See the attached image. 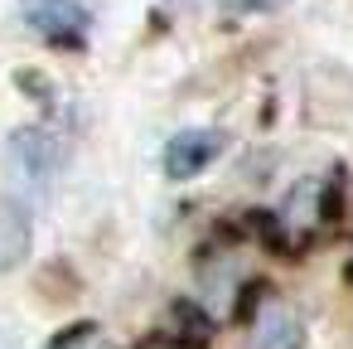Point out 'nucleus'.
<instances>
[{
    "label": "nucleus",
    "instance_id": "1",
    "mask_svg": "<svg viewBox=\"0 0 353 349\" xmlns=\"http://www.w3.org/2000/svg\"><path fill=\"white\" fill-rule=\"evenodd\" d=\"M10 165L30 189H49L68 165V146H63V136H54L44 126H20L10 136Z\"/></svg>",
    "mask_w": 353,
    "mask_h": 349
},
{
    "label": "nucleus",
    "instance_id": "2",
    "mask_svg": "<svg viewBox=\"0 0 353 349\" xmlns=\"http://www.w3.org/2000/svg\"><path fill=\"white\" fill-rule=\"evenodd\" d=\"M20 15L49 44H83L88 30H92V6L88 0H20Z\"/></svg>",
    "mask_w": 353,
    "mask_h": 349
},
{
    "label": "nucleus",
    "instance_id": "3",
    "mask_svg": "<svg viewBox=\"0 0 353 349\" xmlns=\"http://www.w3.org/2000/svg\"><path fill=\"white\" fill-rule=\"evenodd\" d=\"M218 151H223V131H179V136H170V146H165V155H160V165H165V175L170 180H194V175H203L213 160H218Z\"/></svg>",
    "mask_w": 353,
    "mask_h": 349
},
{
    "label": "nucleus",
    "instance_id": "4",
    "mask_svg": "<svg viewBox=\"0 0 353 349\" xmlns=\"http://www.w3.org/2000/svg\"><path fill=\"white\" fill-rule=\"evenodd\" d=\"M247 349H305V320H300V310L285 305V301H266L252 315Z\"/></svg>",
    "mask_w": 353,
    "mask_h": 349
},
{
    "label": "nucleus",
    "instance_id": "5",
    "mask_svg": "<svg viewBox=\"0 0 353 349\" xmlns=\"http://www.w3.org/2000/svg\"><path fill=\"white\" fill-rule=\"evenodd\" d=\"M30 238H34L30 214L15 199H0V272H10L30 257Z\"/></svg>",
    "mask_w": 353,
    "mask_h": 349
},
{
    "label": "nucleus",
    "instance_id": "6",
    "mask_svg": "<svg viewBox=\"0 0 353 349\" xmlns=\"http://www.w3.org/2000/svg\"><path fill=\"white\" fill-rule=\"evenodd\" d=\"M319 199H324V185L319 180H300L290 189V199L281 204V223L295 228V233H310L319 223Z\"/></svg>",
    "mask_w": 353,
    "mask_h": 349
},
{
    "label": "nucleus",
    "instance_id": "7",
    "mask_svg": "<svg viewBox=\"0 0 353 349\" xmlns=\"http://www.w3.org/2000/svg\"><path fill=\"white\" fill-rule=\"evenodd\" d=\"M92 334H97V325H68V330H59V334H54L44 349H83Z\"/></svg>",
    "mask_w": 353,
    "mask_h": 349
},
{
    "label": "nucleus",
    "instance_id": "8",
    "mask_svg": "<svg viewBox=\"0 0 353 349\" xmlns=\"http://www.w3.org/2000/svg\"><path fill=\"white\" fill-rule=\"evenodd\" d=\"M0 349H20V339H15V330H6V325H0Z\"/></svg>",
    "mask_w": 353,
    "mask_h": 349
},
{
    "label": "nucleus",
    "instance_id": "9",
    "mask_svg": "<svg viewBox=\"0 0 353 349\" xmlns=\"http://www.w3.org/2000/svg\"><path fill=\"white\" fill-rule=\"evenodd\" d=\"M237 6H266V0H237Z\"/></svg>",
    "mask_w": 353,
    "mask_h": 349
}]
</instances>
